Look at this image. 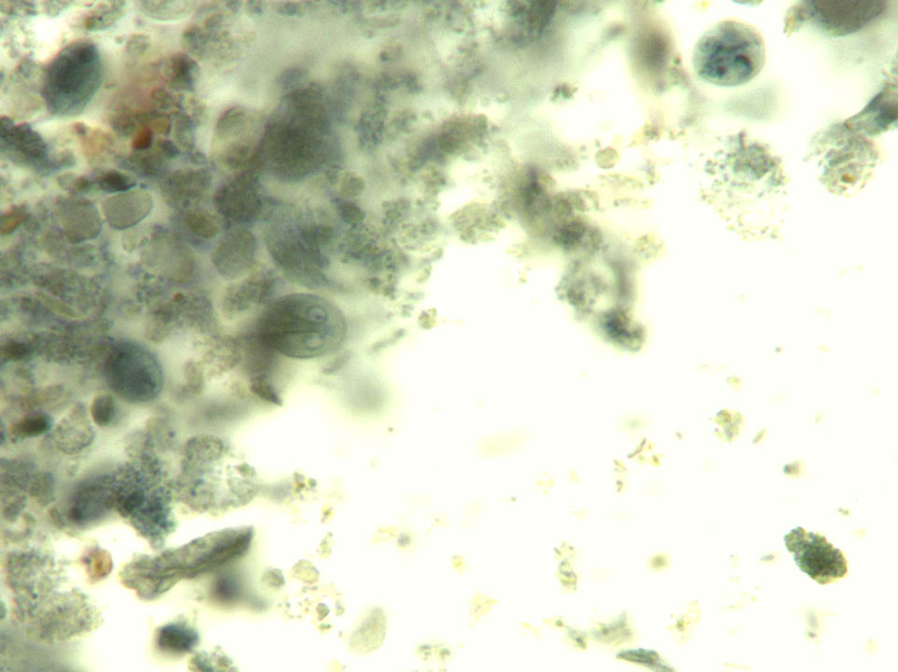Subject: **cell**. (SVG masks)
<instances>
[{
	"label": "cell",
	"instance_id": "11",
	"mask_svg": "<svg viewBox=\"0 0 898 672\" xmlns=\"http://www.w3.org/2000/svg\"><path fill=\"white\" fill-rule=\"evenodd\" d=\"M168 80L172 86L181 89H192L198 75V66L184 54H175L168 64Z\"/></svg>",
	"mask_w": 898,
	"mask_h": 672
},
{
	"label": "cell",
	"instance_id": "6",
	"mask_svg": "<svg viewBox=\"0 0 898 672\" xmlns=\"http://www.w3.org/2000/svg\"><path fill=\"white\" fill-rule=\"evenodd\" d=\"M897 87H885L857 116L846 125L864 136H876L887 131L897 122Z\"/></svg>",
	"mask_w": 898,
	"mask_h": 672
},
{
	"label": "cell",
	"instance_id": "5",
	"mask_svg": "<svg viewBox=\"0 0 898 672\" xmlns=\"http://www.w3.org/2000/svg\"><path fill=\"white\" fill-rule=\"evenodd\" d=\"M884 1H809L801 3L803 19L830 37H845L869 26L885 11Z\"/></svg>",
	"mask_w": 898,
	"mask_h": 672
},
{
	"label": "cell",
	"instance_id": "20",
	"mask_svg": "<svg viewBox=\"0 0 898 672\" xmlns=\"http://www.w3.org/2000/svg\"><path fill=\"white\" fill-rule=\"evenodd\" d=\"M238 590H240V587H238V583L231 577L223 578V579L219 581L216 586V592L219 598L226 601L235 598L238 595V592H240Z\"/></svg>",
	"mask_w": 898,
	"mask_h": 672
},
{
	"label": "cell",
	"instance_id": "15",
	"mask_svg": "<svg viewBox=\"0 0 898 672\" xmlns=\"http://www.w3.org/2000/svg\"><path fill=\"white\" fill-rule=\"evenodd\" d=\"M148 119H149L148 116H137L131 113H121L113 118L111 126L116 130L117 134L129 137L137 131L142 121L147 122Z\"/></svg>",
	"mask_w": 898,
	"mask_h": 672
},
{
	"label": "cell",
	"instance_id": "16",
	"mask_svg": "<svg viewBox=\"0 0 898 672\" xmlns=\"http://www.w3.org/2000/svg\"><path fill=\"white\" fill-rule=\"evenodd\" d=\"M91 413L96 423L101 426H107L113 419L114 414L113 398L109 395L98 396L93 402Z\"/></svg>",
	"mask_w": 898,
	"mask_h": 672
},
{
	"label": "cell",
	"instance_id": "1",
	"mask_svg": "<svg viewBox=\"0 0 898 672\" xmlns=\"http://www.w3.org/2000/svg\"><path fill=\"white\" fill-rule=\"evenodd\" d=\"M346 324L335 305L321 296L295 293L276 299L263 311L256 338L289 358L311 359L333 352L344 340Z\"/></svg>",
	"mask_w": 898,
	"mask_h": 672
},
{
	"label": "cell",
	"instance_id": "24",
	"mask_svg": "<svg viewBox=\"0 0 898 672\" xmlns=\"http://www.w3.org/2000/svg\"><path fill=\"white\" fill-rule=\"evenodd\" d=\"M142 501H143V496H142L141 492H133L123 501L121 513L123 516H128L129 514L134 513L135 510H137L141 506Z\"/></svg>",
	"mask_w": 898,
	"mask_h": 672
},
{
	"label": "cell",
	"instance_id": "22",
	"mask_svg": "<svg viewBox=\"0 0 898 672\" xmlns=\"http://www.w3.org/2000/svg\"><path fill=\"white\" fill-rule=\"evenodd\" d=\"M25 218V211L22 209H17L8 214V216L3 218L2 230L4 233H10L14 231L15 229L22 223Z\"/></svg>",
	"mask_w": 898,
	"mask_h": 672
},
{
	"label": "cell",
	"instance_id": "23",
	"mask_svg": "<svg viewBox=\"0 0 898 672\" xmlns=\"http://www.w3.org/2000/svg\"><path fill=\"white\" fill-rule=\"evenodd\" d=\"M153 104L158 110H168L172 106V96L164 89H157L152 93Z\"/></svg>",
	"mask_w": 898,
	"mask_h": 672
},
{
	"label": "cell",
	"instance_id": "10",
	"mask_svg": "<svg viewBox=\"0 0 898 672\" xmlns=\"http://www.w3.org/2000/svg\"><path fill=\"white\" fill-rule=\"evenodd\" d=\"M198 643V635L192 628L181 625H168L160 629L157 643L160 649L169 653L190 652Z\"/></svg>",
	"mask_w": 898,
	"mask_h": 672
},
{
	"label": "cell",
	"instance_id": "8",
	"mask_svg": "<svg viewBox=\"0 0 898 672\" xmlns=\"http://www.w3.org/2000/svg\"><path fill=\"white\" fill-rule=\"evenodd\" d=\"M152 199L144 192L119 194L105 201L104 211L113 226L129 228L149 214Z\"/></svg>",
	"mask_w": 898,
	"mask_h": 672
},
{
	"label": "cell",
	"instance_id": "4",
	"mask_svg": "<svg viewBox=\"0 0 898 672\" xmlns=\"http://www.w3.org/2000/svg\"><path fill=\"white\" fill-rule=\"evenodd\" d=\"M785 543L797 567L815 582L833 583L847 574L844 553L828 543L824 536L797 528L785 536Z\"/></svg>",
	"mask_w": 898,
	"mask_h": 672
},
{
	"label": "cell",
	"instance_id": "7",
	"mask_svg": "<svg viewBox=\"0 0 898 672\" xmlns=\"http://www.w3.org/2000/svg\"><path fill=\"white\" fill-rule=\"evenodd\" d=\"M255 239L249 232L229 233L217 250V264L228 276H240L252 265L256 252Z\"/></svg>",
	"mask_w": 898,
	"mask_h": 672
},
{
	"label": "cell",
	"instance_id": "14",
	"mask_svg": "<svg viewBox=\"0 0 898 672\" xmlns=\"http://www.w3.org/2000/svg\"><path fill=\"white\" fill-rule=\"evenodd\" d=\"M99 186L106 193H123L136 186L134 179L122 172L111 171L105 172L99 180Z\"/></svg>",
	"mask_w": 898,
	"mask_h": 672
},
{
	"label": "cell",
	"instance_id": "2",
	"mask_svg": "<svg viewBox=\"0 0 898 672\" xmlns=\"http://www.w3.org/2000/svg\"><path fill=\"white\" fill-rule=\"evenodd\" d=\"M766 46L754 26L736 20L716 24L698 39L693 54L695 74L722 87L745 86L762 71Z\"/></svg>",
	"mask_w": 898,
	"mask_h": 672
},
{
	"label": "cell",
	"instance_id": "18",
	"mask_svg": "<svg viewBox=\"0 0 898 672\" xmlns=\"http://www.w3.org/2000/svg\"><path fill=\"white\" fill-rule=\"evenodd\" d=\"M60 186L74 191V193L87 192L91 189L92 183L90 179L86 176L74 177V175H65L60 177Z\"/></svg>",
	"mask_w": 898,
	"mask_h": 672
},
{
	"label": "cell",
	"instance_id": "26",
	"mask_svg": "<svg viewBox=\"0 0 898 672\" xmlns=\"http://www.w3.org/2000/svg\"><path fill=\"white\" fill-rule=\"evenodd\" d=\"M158 148L168 159H175L179 156V148L176 146L171 141L161 140L158 142Z\"/></svg>",
	"mask_w": 898,
	"mask_h": 672
},
{
	"label": "cell",
	"instance_id": "3",
	"mask_svg": "<svg viewBox=\"0 0 898 672\" xmlns=\"http://www.w3.org/2000/svg\"><path fill=\"white\" fill-rule=\"evenodd\" d=\"M815 150L824 186L839 195H851L860 189L878 159L872 142L845 123L818 136Z\"/></svg>",
	"mask_w": 898,
	"mask_h": 672
},
{
	"label": "cell",
	"instance_id": "13",
	"mask_svg": "<svg viewBox=\"0 0 898 672\" xmlns=\"http://www.w3.org/2000/svg\"><path fill=\"white\" fill-rule=\"evenodd\" d=\"M137 4L148 16L157 20H172L189 13L190 2L140 1Z\"/></svg>",
	"mask_w": 898,
	"mask_h": 672
},
{
	"label": "cell",
	"instance_id": "19",
	"mask_svg": "<svg viewBox=\"0 0 898 672\" xmlns=\"http://www.w3.org/2000/svg\"><path fill=\"white\" fill-rule=\"evenodd\" d=\"M151 45L150 38L143 34H134L128 39L126 51L132 56H141Z\"/></svg>",
	"mask_w": 898,
	"mask_h": 672
},
{
	"label": "cell",
	"instance_id": "27",
	"mask_svg": "<svg viewBox=\"0 0 898 672\" xmlns=\"http://www.w3.org/2000/svg\"><path fill=\"white\" fill-rule=\"evenodd\" d=\"M74 126L75 132H76L79 136L84 137V136L87 135V127L86 125H84V124L81 123H78Z\"/></svg>",
	"mask_w": 898,
	"mask_h": 672
},
{
	"label": "cell",
	"instance_id": "9",
	"mask_svg": "<svg viewBox=\"0 0 898 672\" xmlns=\"http://www.w3.org/2000/svg\"><path fill=\"white\" fill-rule=\"evenodd\" d=\"M1 141L26 159H42L46 156V144L41 136L27 124L15 126L10 117L1 118Z\"/></svg>",
	"mask_w": 898,
	"mask_h": 672
},
{
	"label": "cell",
	"instance_id": "21",
	"mask_svg": "<svg viewBox=\"0 0 898 672\" xmlns=\"http://www.w3.org/2000/svg\"><path fill=\"white\" fill-rule=\"evenodd\" d=\"M153 140L152 129H149V127H142L141 130H138L137 134L135 135L132 144L133 148L138 151L150 149L153 144Z\"/></svg>",
	"mask_w": 898,
	"mask_h": 672
},
{
	"label": "cell",
	"instance_id": "12",
	"mask_svg": "<svg viewBox=\"0 0 898 672\" xmlns=\"http://www.w3.org/2000/svg\"><path fill=\"white\" fill-rule=\"evenodd\" d=\"M126 2L101 3L98 9L86 17L84 27L89 31L104 30L119 20L125 11Z\"/></svg>",
	"mask_w": 898,
	"mask_h": 672
},
{
	"label": "cell",
	"instance_id": "25",
	"mask_svg": "<svg viewBox=\"0 0 898 672\" xmlns=\"http://www.w3.org/2000/svg\"><path fill=\"white\" fill-rule=\"evenodd\" d=\"M151 126L156 131L161 133V134H168L171 129V122L169 118L164 115H156V116L151 117Z\"/></svg>",
	"mask_w": 898,
	"mask_h": 672
},
{
	"label": "cell",
	"instance_id": "17",
	"mask_svg": "<svg viewBox=\"0 0 898 672\" xmlns=\"http://www.w3.org/2000/svg\"><path fill=\"white\" fill-rule=\"evenodd\" d=\"M50 428V420L45 416H32L24 421L21 431L29 437L44 434Z\"/></svg>",
	"mask_w": 898,
	"mask_h": 672
}]
</instances>
